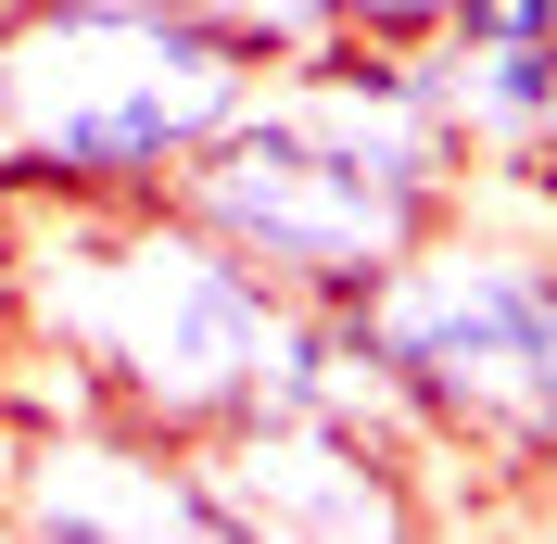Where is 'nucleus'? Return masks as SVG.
<instances>
[{
  "mask_svg": "<svg viewBox=\"0 0 557 544\" xmlns=\"http://www.w3.org/2000/svg\"><path fill=\"white\" fill-rule=\"evenodd\" d=\"M278 279H253L215 228L127 190V203H0V330L64 342L102 380V406L152 443L203 456L253 418V368L278 330Z\"/></svg>",
  "mask_w": 557,
  "mask_h": 544,
  "instance_id": "nucleus-1",
  "label": "nucleus"
},
{
  "mask_svg": "<svg viewBox=\"0 0 557 544\" xmlns=\"http://www.w3.org/2000/svg\"><path fill=\"white\" fill-rule=\"evenodd\" d=\"M177 13H190V26H215L253 76H278V64H305V51H330V38H343V0H177Z\"/></svg>",
  "mask_w": 557,
  "mask_h": 544,
  "instance_id": "nucleus-8",
  "label": "nucleus"
},
{
  "mask_svg": "<svg viewBox=\"0 0 557 544\" xmlns=\"http://www.w3.org/2000/svg\"><path fill=\"white\" fill-rule=\"evenodd\" d=\"M13 532L38 544H242L215 481L190 443H152L127 418H89V431H13Z\"/></svg>",
  "mask_w": 557,
  "mask_h": 544,
  "instance_id": "nucleus-6",
  "label": "nucleus"
},
{
  "mask_svg": "<svg viewBox=\"0 0 557 544\" xmlns=\"http://www.w3.org/2000/svg\"><path fill=\"white\" fill-rule=\"evenodd\" d=\"M355 330L393 355L444 456L557 469V240L545 228H494V203H456L355 292Z\"/></svg>",
  "mask_w": 557,
  "mask_h": 544,
  "instance_id": "nucleus-3",
  "label": "nucleus"
},
{
  "mask_svg": "<svg viewBox=\"0 0 557 544\" xmlns=\"http://www.w3.org/2000/svg\"><path fill=\"white\" fill-rule=\"evenodd\" d=\"M165 203L190 215V228H215L253 279H278L292 305H355L418 228L456 215V203H418V190H393V177L343 165V152L305 139L267 89H253V102L165 177Z\"/></svg>",
  "mask_w": 557,
  "mask_h": 544,
  "instance_id": "nucleus-4",
  "label": "nucleus"
},
{
  "mask_svg": "<svg viewBox=\"0 0 557 544\" xmlns=\"http://www.w3.org/2000/svg\"><path fill=\"white\" fill-rule=\"evenodd\" d=\"M203 481L242 544H368V532H418V469H393L381 443H355L343 418L305 406H253L203 443Z\"/></svg>",
  "mask_w": 557,
  "mask_h": 544,
  "instance_id": "nucleus-5",
  "label": "nucleus"
},
{
  "mask_svg": "<svg viewBox=\"0 0 557 544\" xmlns=\"http://www.w3.org/2000/svg\"><path fill=\"white\" fill-rule=\"evenodd\" d=\"M253 64L177 0H13L0 13V203H127L165 190Z\"/></svg>",
  "mask_w": 557,
  "mask_h": 544,
  "instance_id": "nucleus-2",
  "label": "nucleus"
},
{
  "mask_svg": "<svg viewBox=\"0 0 557 544\" xmlns=\"http://www.w3.org/2000/svg\"><path fill=\"white\" fill-rule=\"evenodd\" d=\"M418 76H431L444 127L469 139V177H545L557 190V38L444 26L418 38Z\"/></svg>",
  "mask_w": 557,
  "mask_h": 544,
  "instance_id": "nucleus-7",
  "label": "nucleus"
}]
</instances>
